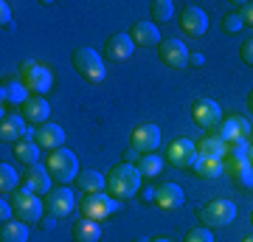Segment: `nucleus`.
I'll list each match as a JSON object with an SVG mask.
<instances>
[{
	"label": "nucleus",
	"instance_id": "35",
	"mask_svg": "<svg viewBox=\"0 0 253 242\" xmlns=\"http://www.w3.org/2000/svg\"><path fill=\"white\" fill-rule=\"evenodd\" d=\"M234 186L239 189V192H251L253 189V166L251 169H245V172H239V175H234Z\"/></svg>",
	"mask_w": 253,
	"mask_h": 242
},
{
	"label": "nucleus",
	"instance_id": "31",
	"mask_svg": "<svg viewBox=\"0 0 253 242\" xmlns=\"http://www.w3.org/2000/svg\"><path fill=\"white\" fill-rule=\"evenodd\" d=\"M222 163H225L228 175L234 178V175H239V172L251 169V152H228Z\"/></svg>",
	"mask_w": 253,
	"mask_h": 242
},
{
	"label": "nucleus",
	"instance_id": "8",
	"mask_svg": "<svg viewBox=\"0 0 253 242\" xmlns=\"http://www.w3.org/2000/svg\"><path fill=\"white\" fill-rule=\"evenodd\" d=\"M189 48L183 40L177 37H163L161 45H158V59H161L166 68H172V71H183V68H189Z\"/></svg>",
	"mask_w": 253,
	"mask_h": 242
},
{
	"label": "nucleus",
	"instance_id": "30",
	"mask_svg": "<svg viewBox=\"0 0 253 242\" xmlns=\"http://www.w3.org/2000/svg\"><path fill=\"white\" fill-rule=\"evenodd\" d=\"M17 189H20V175L14 172V166L0 163V194L6 197V194H14Z\"/></svg>",
	"mask_w": 253,
	"mask_h": 242
},
{
	"label": "nucleus",
	"instance_id": "5",
	"mask_svg": "<svg viewBox=\"0 0 253 242\" xmlns=\"http://www.w3.org/2000/svg\"><path fill=\"white\" fill-rule=\"evenodd\" d=\"M197 220L206 228H228L236 220V203H231L225 197L208 200V203H203L197 208Z\"/></svg>",
	"mask_w": 253,
	"mask_h": 242
},
{
	"label": "nucleus",
	"instance_id": "20",
	"mask_svg": "<svg viewBox=\"0 0 253 242\" xmlns=\"http://www.w3.org/2000/svg\"><path fill=\"white\" fill-rule=\"evenodd\" d=\"M183 203H186V194L177 183H163V186L155 189V206L163 208V211H177Z\"/></svg>",
	"mask_w": 253,
	"mask_h": 242
},
{
	"label": "nucleus",
	"instance_id": "18",
	"mask_svg": "<svg viewBox=\"0 0 253 242\" xmlns=\"http://www.w3.org/2000/svg\"><path fill=\"white\" fill-rule=\"evenodd\" d=\"M34 141L42 152H56L65 149V130L59 124H42L34 130Z\"/></svg>",
	"mask_w": 253,
	"mask_h": 242
},
{
	"label": "nucleus",
	"instance_id": "36",
	"mask_svg": "<svg viewBox=\"0 0 253 242\" xmlns=\"http://www.w3.org/2000/svg\"><path fill=\"white\" fill-rule=\"evenodd\" d=\"M239 59H242L245 65H251V68H253V37H251V40H245V43L239 45Z\"/></svg>",
	"mask_w": 253,
	"mask_h": 242
},
{
	"label": "nucleus",
	"instance_id": "47",
	"mask_svg": "<svg viewBox=\"0 0 253 242\" xmlns=\"http://www.w3.org/2000/svg\"><path fill=\"white\" fill-rule=\"evenodd\" d=\"M242 242H253V234H248V237H245V240Z\"/></svg>",
	"mask_w": 253,
	"mask_h": 242
},
{
	"label": "nucleus",
	"instance_id": "22",
	"mask_svg": "<svg viewBox=\"0 0 253 242\" xmlns=\"http://www.w3.org/2000/svg\"><path fill=\"white\" fill-rule=\"evenodd\" d=\"M197 155H200V158H211V161H225L228 144L219 141L214 133H208L206 138H200V141H197Z\"/></svg>",
	"mask_w": 253,
	"mask_h": 242
},
{
	"label": "nucleus",
	"instance_id": "2",
	"mask_svg": "<svg viewBox=\"0 0 253 242\" xmlns=\"http://www.w3.org/2000/svg\"><path fill=\"white\" fill-rule=\"evenodd\" d=\"M71 62H73V71L79 73L84 82H90V85H101L104 76H107V68H104V59L96 54V48L90 45H82L71 54Z\"/></svg>",
	"mask_w": 253,
	"mask_h": 242
},
{
	"label": "nucleus",
	"instance_id": "46",
	"mask_svg": "<svg viewBox=\"0 0 253 242\" xmlns=\"http://www.w3.org/2000/svg\"><path fill=\"white\" fill-rule=\"evenodd\" d=\"M132 242H149V240H146V237H135Z\"/></svg>",
	"mask_w": 253,
	"mask_h": 242
},
{
	"label": "nucleus",
	"instance_id": "32",
	"mask_svg": "<svg viewBox=\"0 0 253 242\" xmlns=\"http://www.w3.org/2000/svg\"><path fill=\"white\" fill-rule=\"evenodd\" d=\"M149 14L155 17V23H166L174 17V3L172 0H152L149 3Z\"/></svg>",
	"mask_w": 253,
	"mask_h": 242
},
{
	"label": "nucleus",
	"instance_id": "49",
	"mask_svg": "<svg viewBox=\"0 0 253 242\" xmlns=\"http://www.w3.org/2000/svg\"><path fill=\"white\" fill-rule=\"evenodd\" d=\"M251 225H253V208H251Z\"/></svg>",
	"mask_w": 253,
	"mask_h": 242
},
{
	"label": "nucleus",
	"instance_id": "25",
	"mask_svg": "<svg viewBox=\"0 0 253 242\" xmlns=\"http://www.w3.org/2000/svg\"><path fill=\"white\" fill-rule=\"evenodd\" d=\"M73 242H99L101 240V223L96 220H76L73 223V231H71Z\"/></svg>",
	"mask_w": 253,
	"mask_h": 242
},
{
	"label": "nucleus",
	"instance_id": "34",
	"mask_svg": "<svg viewBox=\"0 0 253 242\" xmlns=\"http://www.w3.org/2000/svg\"><path fill=\"white\" fill-rule=\"evenodd\" d=\"M183 242H214V234H211V228H206V225H197V228L186 231V240Z\"/></svg>",
	"mask_w": 253,
	"mask_h": 242
},
{
	"label": "nucleus",
	"instance_id": "10",
	"mask_svg": "<svg viewBox=\"0 0 253 242\" xmlns=\"http://www.w3.org/2000/svg\"><path fill=\"white\" fill-rule=\"evenodd\" d=\"M197 144L189 141V138H174L169 146H166V163L174 166V169H191V163L197 161Z\"/></svg>",
	"mask_w": 253,
	"mask_h": 242
},
{
	"label": "nucleus",
	"instance_id": "37",
	"mask_svg": "<svg viewBox=\"0 0 253 242\" xmlns=\"http://www.w3.org/2000/svg\"><path fill=\"white\" fill-rule=\"evenodd\" d=\"M239 14H242L245 26L253 28V3H242V6H239Z\"/></svg>",
	"mask_w": 253,
	"mask_h": 242
},
{
	"label": "nucleus",
	"instance_id": "28",
	"mask_svg": "<svg viewBox=\"0 0 253 242\" xmlns=\"http://www.w3.org/2000/svg\"><path fill=\"white\" fill-rule=\"evenodd\" d=\"M0 242H28V225L20 220H9L0 225Z\"/></svg>",
	"mask_w": 253,
	"mask_h": 242
},
{
	"label": "nucleus",
	"instance_id": "24",
	"mask_svg": "<svg viewBox=\"0 0 253 242\" xmlns=\"http://www.w3.org/2000/svg\"><path fill=\"white\" fill-rule=\"evenodd\" d=\"M0 96H3V107H23V104L31 99V93L26 90V85H23L20 79L17 82H6Z\"/></svg>",
	"mask_w": 253,
	"mask_h": 242
},
{
	"label": "nucleus",
	"instance_id": "38",
	"mask_svg": "<svg viewBox=\"0 0 253 242\" xmlns=\"http://www.w3.org/2000/svg\"><path fill=\"white\" fill-rule=\"evenodd\" d=\"M0 220H3V223L14 220V208H11V203H6V197L0 200Z\"/></svg>",
	"mask_w": 253,
	"mask_h": 242
},
{
	"label": "nucleus",
	"instance_id": "44",
	"mask_svg": "<svg viewBox=\"0 0 253 242\" xmlns=\"http://www.w3.org/2000/svg\"><path fill=\"white\" fill-rule=\"evenodd\" d=\"M248 110L253 113V90H251V96H248Z\"/></svg>",
	"mask_w": 253,
	"mask_h": 242
},
{
	"label": "nucleus",
	"instance_id": "33",
	"mask_svg": "<svg viewBox=\"0 0 253 242\" xmlns=\"http://www.w3.org/2000/svg\"><path fill=\"white\" fill-rule=\"evenodd\" d=\"M219 26H222V31H225V34H236V31L245 26V23H242V14H239V11H228Z\"/></svg>",
	"mask_w": 253,
	"mask_h": 242
},
{
	"label": "nucleus",
	"instance_id": "12",
	"mask_svg": "<svg viewBox=\"0 0 253 242\" xmlns=\"http://www.w3.org/2000/svg\"><path fill=\"white\" fill-rule=\"evenodd\" d=\"M51 183H54V178H51V172L45 169V163H34V166H26V175H23V186L26 192H31V194H40V197H45L48 192H51Z\"/></svg>",
	"mask_w": 253,
	"mask_h": 242
},
{
	"label": "nucleus",
	"instance_id": "16",
	"mask_svg": "<svg viewBox=\"0 0 253 242\" xmlns=\"http://www.w3.org/2000/svg\"><path fill=\"white\" fill-rule=\"evenodd\" d=\"M219 141L225 144H234L239 138H251V124H248V118L245 116H231V118H222V124L214 130Z\"/></svg>",
	"mask_w": 253,
	"mask_h": 242
},
{
	"label": "nucleus",
	"instance_id": "42",
	"mask_svg": "<svg viewBox=\"0 0 253 242\" xmlns=\"http://www.w3.org/2000/svg\"><path fill=\"white\" fill-rule=\"evenodd\" d=\"M206 65V56L203 54H191L189 56V68H203Z\"/></svg>",
	"mask_w": 253,
	"mask_h": 242
},
{
	"label": "nucleus",
	"instance_id": "7",
	"mask_svg": "<svg viewBox=\"0 0 253 242\" xmlns=\"http://www.w3.org/2000/svg\"><path fill=\"white\" fill-rule=\"evenodd\" d=\"M116 211H118V200H113L107 192L84 194V197L79 200V214L84 217V220H96V223H101V220H107L110 214H116Z\"/></svg>",
	"mask_w": 253,
	"mask_h": 242
},
{
	"label": "nucleus",
	"instance_id": "29",
	"mask_svg": "<svg viewBox=\"0 0 253 242\" xmlns=\"http://www.w3.org/2000/svg\"><path fill=\"white\" fill-rule=\"evenodd\" d=\"M138 172H141V178L144 180H152L158 178L163 172V158L161 155H141V161H138Z\"/></svg>",
	"mask_w": 253,
	"mask_h": 242
},
{
	"label": "nucleus",
	"instance_id": "4",
	"mask_svg": "<svg viewBox=\"0 0 253 242\" xmlns=\"http://www.w3.org/2000/svg\"><path fill=\"white\" fill-rule=\"evenodd\" d=\"M9 203L14 208V220L26 225H37L42 217H45V200L40 194H31L26 189H17L14 194H9Z\"/></svg>",
	"mask_w": 253,
	"mask_h": 242
},
{
	"label": "nucleus",
	"instance_id": "39",
	"mask_svg": "<svg viewBox=\"0 0 253 242\" xmlns=\"http://www.w3.org/2000/svg\"><path fill=\"white\" fill-rule=\"evenodd\" d=\"M37 225H40V231H54V228H56V217L45 214V217H42V220H40Z\"/></svg>",
	"mask_w": 253,
	"mask_h": 242
},
{
	"label": "nucleus",
	"instance_id": "45",
	"mask_svg": "<svg viewBox=\"0 0 253 242\" xmlns=\"http://www.w3.org/2000/svg\"><path fill=\"white\" fill-rule=\"evenodd\" d=\"M149 242H172V240H166V237H155V240H149Z\"/></svg>",
	"mask_w": 253,
	"mask_h": 242
},
{
	"label": "nucleus",
	"instance_id": "40",
	"mask_svg": "<svg viewBox=\"0 0 253 242\" xmlns=\"http://www.w3.org/2000/svg\"><path fill=\"white\" fill-rule=\"evenodd\" d=\"M0 14H3V28H11V9H9L6 0L0 3Z\"/></svg>",
	"mask_w": 253,
	"mask_h": 242
},
{
	"label": "nucleus",
	"instance_id": "21",
	"mask_svg": "<svg viewBox=\"0 0 253 242\" xmlns=\"http://www.w3.org/2000/svg\"><path fill=\"white\" fill-rule=\"evenodd\" d=\"M129 37H132V43L141 45V48H158L161 45V31H158V26H155L152 20H138V23H132V28H129Z\"/></svg>",
	"mask_w": 253,
	"mask_h": 242
},
{
	"label": "nucleus",
	"instance_id": "1",
	"mask_svg": "<svg viewBox=\"0 0 253 242\" xmlns=\"http://www.w3.org/2000/svg\"><path fill=\"white\" fill-rule=\"evenodd\" d=\"M141 172H138V166H132V163H116L113 169L107 172V194L113 200H129L138 194V189H141Z\"/></svg>",
	"mask_w": 253,
	"mask_h": 242
},
{
	"label": "nucleus",
	"instance_id": "14",
	"mask_svg": "<svg viewBox=\"0 0 253 242\" xmlns=\"http://www.w3.org/2000/svg\"><path fill=\"white\" fill-rule=\"evenodd\" d=\"M177 23H180V31L186 37H191V40H197V37H203L208 31V14L200 6H183Z\"/></svg>",
	"mask_w": 253,
	"mask_h": 242
},
{
	"label": "nucleus",
	"instance_id": "9",
	"mask_svg": "<svg viewBox=\"0 0 253 242\" xmlns=\"http://www.w3.org/2000/svg\"><path fill=\"white\" fill-rule=\"evenodd\" d=\"M191 121L200 127V130H217L222 124V107H219L214 99H197L191 104Z\"/></svg>",
	"mask_w": 253,
	"mask_h": 242
},
{
	"label": "nucleus",
	"instance_id": "41",
	"mask_svg": "<svg viewBox=\"0 0 253 242\" xmlns=\"http://www.w3.org/2000/svg\"><path fill=\"white\" fill-rule=\"evenodd\" d=\"M138 161H141V152H135V149L129 146V149L124 152V163H132V166H138Z\"/></svg>",
	"mask_w": 253,
	"mask_h": 242
},
{
	"label": "nucleus",
	"instance_id": "43",
	"mask_svg": "<svg viewBox=\"0 0 253 242\" xmlns=\"http://www.w3.org/2000/svg\"><path fill=\"white\" fill-rule=\"evenodd\" d=\"M144 203H155V189H144Z\"/></svg>",
	"mask_w": 253,
	"mask_h": 242
},
{
	"label": "nucleus",
	"instance_id": "23",
	"mask_svg": "<svg viewBox=\"0 0 253 242\" xmlns=\"http://www.w3.org/2000/svg\"><path fill=\"white\" fill-rule=\"evenodd\" d=\"M76 189L82 194H99V192H107V175H101L96 169H84L76 178Z\"/></svg>",
	"mask_w": 253,
	"mask_h": 242
},
{
	"label": "nucleus",
	"instance_id": "27",
	"mask_svg": "<svg viewBox=\"0 0 253 242\" xmlns=\"http://www.w3.org/2000/svg\"><path fill=\"white\" fill-rule=\"evenodd\" d=\"M40 146H37V141L28 135V138H23V141L14 144V158H17L20 163H26V166H34V163H40Z\"/></svg>",
	"mask_w": 253,
	"mask_h": 242
},
{
	"label": "nucleus",
	"instance_id": "11",
	"mask_svg": "<svg viewBox=\"0 0 253 242\" xmlns=\"http://www.w3.org/2000/svg\"><path fill=\"white\" fill-rule=\"evenodd\" d=\"M45 214L56 217V220H65V217L73 214V208H76V200H73V192L68 186H56L51 189L45 197Z\"/></svg>",
	"mask_w": 253,
	"mask_h": 242
},
{
	"label": "nucleus",
	"instance_id": "17",
	"mask_svg": "<svg viewBox=\"0 0 253 242\" xmlns=\"http://www.w3.org/2000/svg\"><path fill=\"white\" fill-rule=\"evenodd\" d=\"M135 51V43H132V37L129 34H110L107 43H104V56H107L110 62H126L129 56Z\"/></svg>",
	"mask_w": 253,
	"mask_h": 242
},
{
	"label": "nucleus",
	"instance_id": "15",
	"mask_svg": "<svg viewBox=\"0 0 253 242\" xmlns=\"http://www.w3.org/2000/svg\"><path fill=\"white\" fill-rule=\"evenodd\" d=\"M31 130H28V121L17 113H6L3 121H0V141L3 144H17L23 138H28Z\"/></svg>",
	"mask_w": 253,
	"mask_h": 242
},
{
	"label": "nucleus",
	"instance_id": "3",
	"mask_svg": "<svg viewBox=\"0 0 253 242\" xmlns=\"http://www.w3.org/2000/svg\"><path fill=\"white\" fill-rule=\"evenodd\" d=\"M45 169L51 172V178H54L56 186H68V183H76V178L82 175L79 158H76L71 149H56V152H48Z\"/></svg>",
	"mask_w": 253,
	"mask_h": 242
},
{
	"label": "nucleus",
	"instance_id": "19",
	"mask_svg": "<svg viewBox=\"0 0 253 242\" xmlns=\"http://www.w3.org/2000/svg\"><path fill=\"white\" fill-rule=\"evenodd\" d=\"M20 116L26 118L31 127H42V124H48V118H51V104L45 101V96H31V99L20 107Z\"/></svg>",
	"mask_w": 253,
	"mask_h": 242
},
{
	"label": "nucleus",
	"instance_id": "48",
	"mask_svg": "<svg viewBox=\"0 0 253 242\" xmlns=\"http://www.w3.org/2000/svg\"><path fill=\"white\" fill-rule=\"evenodd\" d=\"M251 166H253V144H251Z\"/></svg>",
	"mask_w": 253,
	"mask_h": 242
},
{
	"label": "nucleus",
	"instance_id": "13",
	"mask_svg": "<svg viewBox=\"0 0 253 242\" xmlns=\"http://www.w3.org/2000/svg\"><path fill=\"white\" fill-rule=\"evenodd\" d=\"M129 146L135 152H144V155H152L158 146H161V130L158 124H138L132 133H129Z\"/></svg>",
	"mask_w": 253,
	"mask_h": 242
},
{
	"label": "nucleus",
	"instance_id": "26",
	"mask_svg": "<svg viewBox=\"0 0 253 242\" xmlns=\"http://www.w3.org/2000/svg\"><path fill=\"white\" fill-rule=\"evenodd\" d=\"M191 175L200 180H214L219 175H225V163L222 161H211V158H197L191 163Z\"/></svg>",
	"mask_w": 253,
	"mask_h": 242
},
{
	"label": "nucleus",
	"instance_id": "6",
	"mask_svg": "<svg viewBox=\"0 0 253 242\" xmlns=\"http://www.w3.org/2000/svg\"><path fill=\"white\" fill-rule=\"evenodd\" d=\"M20 82L26 85V90L31 96H45L51 85H54V73L51 68H45L42 62H23L20 65Z\"/></svg>",
	"mask_w": 253,
	"mask_h": 242
}]
</instances>
